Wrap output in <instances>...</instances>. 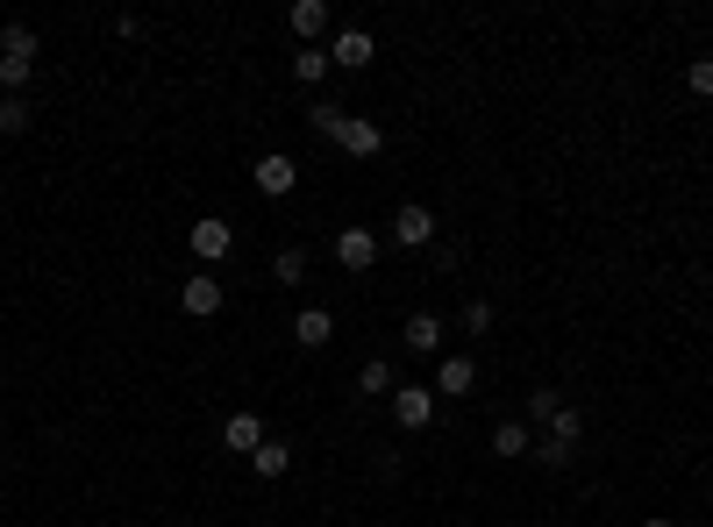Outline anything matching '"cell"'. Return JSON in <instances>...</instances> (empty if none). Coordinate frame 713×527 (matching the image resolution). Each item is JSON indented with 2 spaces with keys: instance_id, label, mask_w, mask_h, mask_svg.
<instances>
[{
  "instance_id": "cell-1",
  "label": "cell",
  "mask_w": 713,
  "mask_h": 527,
  "mask_svg": "<svg viewBox=\"0 0 713 527\" xmlns=\"http://www.w3.org/2000/svg\"><path fill=\"white\" fill-rule=\"evenodd\" d=\"M257 193H264V200H285V193H293L300 186V164L293 157H285V150H264V157H257Z\"/></svg>"
},
{
  "instance_id": "cell-2",
  "label": "cell",
  "mask_w": 713,
  "mask_h": 527,
  "mask_svg": "<svg viewBox=\"0 0 713 527\" xmlns=\"http://www.w3.org/2000/svg\"><path fill=\"white\" fill-rule=\"evenodd\" d=\"M186 243H193V257H201V264H222L236 250V229L222 215H207V221H193V229H186Z\"/></svg>"
},
{
  "instance_id": "cell-3",
  "label": "cell",
  "mask_w": 713,
  "mask_h": 527,
  "mask_svg": "<svg viewBox=\"0 0 713 527\" xmlns=\"http://www.w3.org/2000/svg\"><path fill=\"white\" fill-rule=\"evenodd\" d=\"M392 420H400L407 435H421L435 420V385H400V393H392Z\"/></svg>"
},
{
  "instance_id": "cell-4",
  "label": "cell",
  "mask_w": 713,
  "mask_h": 527,
  "mask_svg": "<svg viewBox=\"0 0 713 527\" xmlns=\"http://www.w3.org/2000/svg\"><path fill=\"white\" fill-rule=\"evenodd\" d=\"M222 299H229V293H222V278H215V271H193V278H186V293H179V307H186L193 321H215V314H222Z\"/></svg>"
},
{
  "instance_id": "cell-5",
  "label": "cell",
  "mask_w": 713,
  "mask_h": 527,
  "mask_svg": "<svg viewBox=\"0 0 713 527\" xmlns=\"http://www.w3.org/2000/svg\"><path fill=\"white\" fill-rule=\"evenodd\" d=\"M371 57H378L371 29H336V36H328V65H343V72H364Z\"/></svg>"
},
{
  "instance_id": "cell-6",
  "label": "cell",
  "mask_w": 713,
  "mask_h": 527,
  "mask_svg": "<svg viewBox=\"0 0 713 527\" xmlns=\"http://www.w3.org/2000/svg\"><path fill=\"white\" fill-rule=\"evenodd\" d=\"M392 243H400V250H429L435 243V215L421 200H407L400 215H392Z\"/></svg>"
},
{
  "instance_id": "cell-7",
  "label": "cell",
  "mask_w": 713,
  "mask_h": 527,
  "mask_svg": "<svg viewBox=\"0 0 713 527\" xmlns=\"http://www.w3.org/2000/svg\"><path fill=\"white\" fill-rule=\"evenodd\" d=\"M336 150L364 164V157H378V150H386V129H378V122H364V114H350V122L336 129Z\"/></svg>"
},
{
  "instance_id": "cell-8",
  "label": "cell",
  "mask_w": 713,
  "mask_h": 527,
  "mask_svg": "<svg viewBox=\"0 0 713 527\" xmlns=\"http://www.w3.org/2000/svg\"><path fill=\"white\" fill-rule=\"evenodd\" d=\"M336 264L364 278V271L378 264V235H371V229H336Z\"/></svg>"
},
{
  "instance_id": "cell-9",
  "label": "cell",
  "mask_w": 713,
  "mask_h": 527,
  "mask_svg": "<svg viewBox=\"0 0 713 527\" xmlns=\"http://www.w3.org/2000/svg\"><path fill=\"white\" fill-rule=\"evenodd\" d=\"M328 336H336V314L328 307H300L293 314V342L300 350H328Z\"/></svg>"
},
{
  "instance_id": "cell-10",
  "label": "cell",
  "mask_w": 713,
  "mask_h": 527,
  "mask_svg": "<svg viewBox=\"0 0 713 527\" xmlns=\"http://www.w3.org/2000/svg\"><path fill=\"white\" fill-rule=\"evenodd\" d=\"M478 385V364L472 356H443V364H435V399H464Z\"/></svg>"
},
{
  "instance_id": "cell-11",
  "label": "cell",
  "mask_w": 713,
  "mask_h": 527,
  "mask_svg": "<svg viewBox=\"0 0 713 527\" xmlns=\"http://www.w3.org/2000/svg\"><path fill=\"white\" fill-rule=\"evenodd\" d=\"M222 442H229L236 457H257V442H264V420H257L250 406H242V414H229V420H222Z\"/></svg>"
},
{
  "instance_id": "cell-12",
  "label": "cell",
  "mask_w": 713,
  "mask_h": 527,
  "mask_svg": "<svg viewBox=\"0 0 713 527\" xmlns=\"http://www.w3.org/2000/svg\"><path fill=\"white\" fill-rule=\"evenodd\" d=\"M285 29H293V43L328 36V8H322V0H293V8H285Z\"/></svg>"
},
{
  "instance_id": "cell-13",
  "label": "cell",
  "mask_w": 713,
  "mask_h": 527,
  "mask_svg": "<svg viewBox=\"0 0 713 527\" xmlns=\"http://www.w3.org/2000/svg\"><path fill=\"white\" fill-rule=\"evenodd\" d=\"M407 350H414V356H435V350H443V321H435L429 307L407 314Z\"/></svg>"
},
{
  "instance_id": "cell-14",
  "label": "cell",
  "mask_w": 713,
  "mask_h": 527,
  "mask_svg": "<svg viewBox=\"0 0 713 527\" xmlns=\"http://www.w3.org/2000/svg\"><path fill=\"white\" fill-rule=\"evenodd\" d=\"M250 471H257V477H285V471H293V442L264 435V442H257V457H250Z\"/></svg>"
},
{
  "instance_id": "cell-15",
  "label": "cell",
  "mask_w": 713,
  "mask_h": 527,
  "mask_svg": "<svg viewBox=\"0 0 713 527\" xmlns=\"http://www.w3.org/2000/svg\"><path fill=\"white\" fill-rule=\"evenodd\" d=\"M542 435H550L557 449H571V457H579V442H585V414H579V406H557V420H550Z\"/></svg>"
},
{
  "instance_id": "cell-16",
  "label": "cell",
  "mask_w": 713,
  "mask_h": 527,
  "mask_svg": "<svg viewBox=\"0 0 713 527\" xmlns=\"http://www.w3.org/2000/svg\"><path fill=\"white\" fill-rule=\"evenodd\" d=\"M293 79L300 86H322L328 79V51H322V43H300V51H293Z\"/></svg>"
},
{
  "instance_id": "cell-17",
  "label": "cell",
  "mask_w": 713,
  "mask_h": 527,
  "mask_svg": "<svg viewBox=\"0 0 713 527\" xmlns=\"http://www.w3.org/2000/svg\"><path fill=\"white\" fill-rule=\"evenodd\" d=\"M528 449H536L528 442V420H499L493 428V457H528Z\"/></svg>"
},
{
  "instance_id": "cell-18",
  "label": "cell",
  "mask_w": 713,
  "mask_h": 527,
  "mask_svg": "<svg viewBox=\"0 0 713 527\" xmlns=\"http://www.w3.org/2000/svg\"><path fill=\"white\" fill-rule=\"evenodd\" d=\"M307 122H314V135H328V143H336V129L350 122V108H343V100H314V108H307Z\"/></svg>"
},
{
  "instance_id": "cell-19",
  "label": "cell",
  "mask_w": 713,
  "mask_h": 527,
  "mask_svg": "<svg viewBox=\"0 0 713 527\" xmlns=\"http://www.w3.org/2000/svg\"><path fill=\"white\" fill-rule=\"evenodd\" d=\"M0 57H14V65H36V29H22V22H14L8 36H0Z\"/></svg>"
},
{
  "instance_id": "cell-20",
  "label": "cell",
  "mask_w": 713,
  "mask_h": 527,
  "mask_svg": "<svg viewBox=\"0 0 713 527\" xmlns=\"http://www.w3.org/2000/svg\"><path fill=\"white\" fill-rule=\"evenodd\" d=\"M357 393H364V399H378V393H392V364H386V356H371V364H364V371H357Z\"/></svg>"
},
{
  "instance_id": "cell-21",
  "label": "cell",
  "mask_w": 713,
  "mask_h": 527,
  "mask_svg": "<svg viewBox=\"0 0 713 527\" xmlns=\"http://www.w3.org/2000/svg\"><path fill=\"white\" fill-rule=\"evenodd\" d=\"M271 271H279L285 285H300V278H307V250H300V243H285L279 257H271Z\"/></svg>"
},
{
  "instance_id": "cell-22",
  "label": "cell",
  "mask_w": 713,
  "mask_h": 527,
  "mask_svg": "<svg viewBox=\"0 0 713 527\" xmlns=\"http://www.w3.org/2000/svg\"><path fill=\"white\" fill-rule=\"evenodd\" d=\"M557 406H564V393H557V385H542V393H528V420H536V428H550Z\"/></svg>"
},
{
  "instance_id": "cell-23",
  "label": "cell",
  "mask_w": 713,
  "mask_h": 527,
  "mask_svg": "<svg viewBox=\"0 0 713 527\" xmlns=\"http://www.w3.org/2000/svg\"><path fill=\"white\" fill-rule=\"evenodd\" d=\"M22 129H29V100L0 94V135H22Z\"/></svg>"
},
{
  "instance_id": "cell-24",
  "label": "cell",
  "mask_w": 713,
  "mask_h": 527,
  "mask_svg": "<svg viewBox=\"0 0 713 527\" xmlns=\"http://www.w3.org/2000/svg\"><path fill=\"white\" fill-rule=\"evenodd\" d=\"M685 86H692V100H713V57H692V65H685Z\"/></svg>"
},
{
  "instance_id": "cell-25",
  "label": "cell",
  "mask_w": 713,
  "mask_h": 527,
  "mask_svg": "<svg viewBox=\"0 0 713 527\" xmlns=\"http://www.w3.org/2000/svg\"><path fill=\"white\" fill-rule=\"evenodd\" d=\"M493 328V299H464V336H485Z\"/></svg>"
},
{
  "instance_id": "cell-26",
  "label": "cell",
  "mask_w": 713,
  "mask_h": 527,
  "mask_svg": "<svg viewBox=\"0 0 713 527\" xmlns=\"http://www.w3.org/2000/svg\"><path fill=\"white\" fill-rule=\"evenodd\" d=\"M642 527H671V520H642Z\"/></svg>"
},
{
  "instance_id": "cell-27",
  "label": "cell",
  "mask_w": 713,
  "mask_h": 527,
  "mask_svg": "<svg viewBox=\"0 0 713 527\" xmlns=\"http://www.w3.org/2000/svg\"><path fill=\"white\" fill-rule=\"evenodd\" d=\"M0 36H8V29H0Z\"/></svg>"
}]
</instances>
